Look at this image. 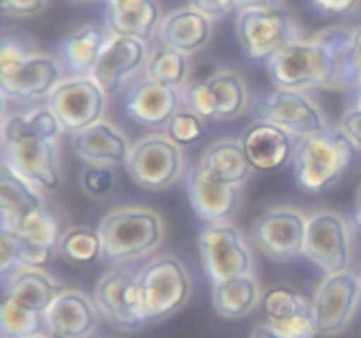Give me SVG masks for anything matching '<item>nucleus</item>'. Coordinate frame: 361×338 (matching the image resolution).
I'll list each match as a JSON object with an SVG mask.
<instances>
[{"instance_id":"nucleus-40","label":"nucleus","mask_w":361,"mask_h":338,"mask_svg":"<svg viewBox=\"0 0 361 338\" xmlns=\"http://www.w3.org/2000/svg\"><path fill=\"white\" fill-rule=\"evenodd\" d=\"M18 245H20V264L32 270H42L49 266L56 252L55 246L30 242V239L21 238L20 234H18Z\"/></svg>"},{"instance_id":"nucleus-4","label":"nucleus","mask_w":361,"mask_h":338,"mask_svg":"<svg viewBox=\"0 0 361 338\" xmlns=\"http://www.w3.org/2000/svg\"><path fill=\"white\" fill-rule=\"evenodd\" d=\"M62 81V65L53 56L28 55L13 42L0 49V88L4 97L35 101L48 97Z\"/></svg>"},{"instance_id":"nucleus-52","label":"nucleus","mask_w":361,"mask_h":338,"mask_svg":"<svg viewBox=\"0 0 361 338\" xmlns=\"http://www.w3.org/2000/svg\"><path fill=\"white\" fill-rule=\"evenodd\" d=\"M76 2H92V0H76Z\"/></svg>"},{"instance_id":"nucleus-29","label":"nucleus","mask_w":361,"mask_h":338,"mask_svg":"<svg viewBox=\"0 0 361 338\" xmlns=\"http://www.w3.org/2000/svg\"><path fill=\"white\" fill-rule=\"evenodd\" d=\"M60 130H62V127H60L59 120L53 115L51 109L48 106H42V108H35L25 113L4 115L2 143L28 139V137L55 141Z\"/></svg>"},{"instance_id":"nucleus-46","label":"nucleus","mask_w":361,"mask_h":338,"mask_svg":"<svg viewBox=\"0 0 361 338\" xmlns=\"http://www.w3.org/2000/svg\"><path fill=\"white\" fill-rule=\"evenodd\" d=\"M236 9H268V7H277V0H235Z\"/></svg>"},{"instance_id":"nucleus-20","label":"nucleus","mask_w":361,"mask_h":338,"mask_svg":"<svg viewBox=\"0 0 361 338\" xmlns=\"http://www.w3.org/2000/svg\"><path fill=\"white\" fill-rule=\"evenodd\" d=\"M240 141L254 171L267 173L284 168L296 151L293 134L267 122L252 123Z\"/></svg>"},{"instance_id":"nucleus-26","label":"nucleus","mask_w":361,"mask_h":338,"mask_svg":"<svg viewBox=\"0 0 361 338\" xmlns=\"http://www.w3.org/2000/svg\"><path fill=\"white\" fill-rule=\"evenodd\" d=\"M44 206L34 187L2 164L0 169V229L14 231L30 211Z\"/></svg>"},{"instance_id":"nucleus-8","label":"nucleus","mask_w":361,"mask_h":338,"mask_svg":"<svg viewBox=\"0 0 361 338\" xmlns=\"http://www.w3.org/2000/svg\"><path fill=\"white\" fill-rule=\"evenodd\" d=\"M106 97L92 76H74L63 80L48 95V108L59 120L62 130L76 134L101 122L106 109Z\"/></svg>"},{"instance_id":"nucleus-5","label":"nucleus","mask_w":361,"mask_h":338,"mask_svg":"<svg viewBox=\"0 0 361 338\" xmlns=\"http://www.w3.org/2000/svg\"><path fill=\"white\" fill-rule=\"evenodd\" d=\"M147 323L162 320L178 312L190 296V277L185 266L173 256L150 261L140 271Z\"/></svg>"},{"instance_id":"nucleus-11","label":"nucleus","mask_w":361,"mask_h":338,"mask_svg":"<svg viewBox=\"0 0 361 338\" xmlns=\"http://www.w3.org/2000/svg\"><path fill=\"white\" fill-rule=\"evenodd\" d=\"M256 122L274 123L293 136L305 137L326 130L323 113L300 90L277 88L267 97L259 99L252 113Z\"/></svg>"},{"instance_id":"nucleus-33","label":"nucleus","mask_w":361,"mask_h":338,"mask_svg":"<svg viewBox=\"0 0 361 338\" xmlns=\"http://www.w3.org/2000/svg\"><path fill=\"white\" fill-rule=\"evenodd\" d=\"M44 313L34 312L4 294L0 301V338H28L41 334Z\"/></svg>"},{"instance_id":"nucleus-34","label":"nucleus","mask_w":361,"mask_h":338,"mask_svg":"<svg viewBox=\"0 0 361 338\" xmlns=\"http://www.w3.org/2000/svg\"><path fill=\"white\" fill-rule=\"evenodd\" d=\"M189 73V60L185 53L169 46H159L152 51L147 62V74L150 80L171 88H182Z\"/></svg>"},{"instance_id":"nucleus-14","label":"nucleus","mask_w":361,"mask_h":338,"mask_svg":"<svg viewBox=\"0 0 361 338\" xmlns=\"http://www.w3.org/2000/svg\"><path fill=\"white\" fill-rule=\"evenodd\" d=\"M361 296V282L353 271L328 275L314 296L312 308L317 333L334 337L351 323Z\"/></svg>"},{"instance_id":"nucleus-28","label":"nucleus","mask_w":361,"mask_h":338,"mask_svg":"<svg viewBox=\"0 0 361 338\" xmlns=\"http://www.w3.org/2000/svg\"><path fill=\"white\" fill-rule=\"evenodd\" d=\"M59 294L56 282L42 270H32V268L14 273L6 291V296H9L11 299L44 315Z\"/></svg>"},{"instance_id":"nucleus-15","label":"nucleus","mask_w":361,"mask_h":338,"mask_svg":"<svg viewBox=\"0 0 361 338\" xmlns=\"http://www.w3.org/2000/svg\"><path fill=\"white\" fill-rule=\"evenodd\" d=\"M2 164L30 185L44 190L59 189L60 169L55 141L28 137L2 143Z\"/></svg>"},{"instance_id":"nucleus-30","label":"nucleus","mask_w":361,"mask_h":338,"mask_svg":"<svg viewBox=\"0 0 361 338\" xmlns=\"http://www.w3.org/2000/svg\"><path fill=\"white\" fill-rule=\"evenodd\" d=\"M259 299V289L250 275L228 278L214 285L215 310L228 319H240L250 313Z\"/></svg>"},{"instance_id":"nucleus-18","label":"nucleus","mask_w":361,"mask_h":338,"mask_svg":"<svg viewBox=\"0 0 361 338\" xmlns=\"http://www.w3.org/2000/svg\"><path fill=\"white\" fill-rule=\"evenodd\" d=\"M145 62H147V46L143 41L111 35L90 76L109 97L118 94L127 77L136 73Z\"/></svg>"},{"instance_id":"nucleus-2","label":"nucleus","mask_w":361,"mask_h":338,"mask_svg":"<svg viewBox=\"0 0 361 338\" xmlns=\"http://www.w3.org/2000/svg\"><path fill=\"white\" fill-rule=\"evenodd\" d=\"M356 155V146L341 129L310 134L296 144L295 180L307 194H321L338 182Z\"/></svg>"},{"instance_id":"nucleus-6","label":"nucleus","mask_w":361,"mask_h":338,"mask_svg":"<svg viewBox=\"0 0 361 338\" xmlns=\"http://www.w3.org/2000/svg\"><path fill=\"white\" fill-rule=\"evenodd\" d=\"M236 35L245 55L259 62H270L277 53L298 41L295 20L279 7L240 11Z\"/></svg>"},{"instance_id":"nucleus-3","label":"nucleus","mask_w":361,"mask_h":338,"mask_svg":"<svg viewBox=\"0 0 361 338\" xmlns=\"http://www.w3.org/2000/svg\"><path fill=\"white\" fill-rule=\"evenodd\" d=\"M99 232L102 259L118 264L157 249L164 238V222L152 208L122 206L102 218Z\"/></svg>"},{"instance_id":"nucleus-38","label":"nucleus","mask_w":361,"mask_h":338,"mask_svg":"<svg viewBox=\"0 0 361 338\" xmlns=\"http://www.w3.org/2000/svg\"><path fill=\"white\" fill-rule=\"evenodd\" d=\"M341 87H358L361 81V27L351 30L341 58Z\"/></svg>"},{"instance_id":"nucleus-37","label":"nucleus","mask_w":361,"mask_h":338,"mask_svg":"<svg viewBox=\"0 0 361 338\" xmlns=\"http://www.w3.org/2000/svg\"><path fill=\"white\" fill-rule=\"evenodd\" d=\"M182 104L203 120H215V97L208 80L194 81L182 92Z\"/></svg>"},{"instance_id":"nucleus-21","label":"nucleus","mask_w":361,"mask_h":338,"mask_svg":"<svg viewBox=\"0 0 361 338\" xmlns=\"http://www.w3.org/2000/svg\"><path fill=\"white\" fill-rule=\"evenodd\" d=\"M71 148L90 165L116 168L127 164L130 148L126 136L108 122H97L71 136Z\"/></svg>"},{"instance_id":"nucleus-12","label":"nucleus","mask_w":361,"mask_h":338,"mask_svg":"<svg viewBox=\"0 0 361 338\" xmlns=\"http://www.w3.org/2000/svg\"><path fill=\"white\" fill-rule=\"evenodd\" d=\"M94 298L101 313L122 330H136L147 324L140 273L123 268L108 271L95 285Z\"/></svg>"},{"instance_id":"nucleus-35","label":"nucleus","mask_w":361,"mask_h":338,"mask_svg":"<svg viewBox=\"0 0 361 338\" xmlns=\"http://www.w3.org/2000/svg\"><path fill=\"white\" fill-rule=\"evenodd\" d=\"M14 231L21 238L41 243V245L55 246V249H59L60 236H62L60 234L59 220H56L51 211L46 210V206L37 208V210L30 211L27 217L21 218Z\"/></svg>"},{"instance_id":"nucleus-10","label":"nucleus","mask_w":361,"mask_h":338,"mask_svg":"<svg viewBox=\"0 0 361 338\" xmlns=\"http://www.w3.org/2000/svg\"><path fill=\"white\" fill-rule=\"evenodd\" d=\"M197 249L204 271L214 284L250 275V250L247 249L238 229L228 222H217L204 227L197 238Z\"/></svg>"},{"instance_id":"nucleus-9","label":"nucleus","mask_w":361,"mask_h":338,"mask_svg":"<svg viewBox=\"0 0 361 338\" xmlns=\"http://www.w3.org/2000/svg\"><path fill=\"white\" fill-rule=\"evenodd\" d=\"M351 254V229L342 215L324 210L309 218L303 256L326 275H335L349 270Z\"/></svg>"},{"instance_id":"nucleus-44","label":"nucleus","mask_w":361,"mask_h":338,"mask_svg":"<svg viewBox=\"0 0 361 338\" xmlns=\"http://www.w3.org/2000/svg\"><path fill=\"white\" fill-rule=\"evenodd\" d=\"M190 4L210 18L224 16V14L236 9L235 0H190Z\"/></svg>"},{"instance_id":"nucleus-1","label":"nucleus","mask_w":361,"mask_h":338,"mask_svg":"<svg viewBox=\"0 0 361 338\" xmlns=\"http://www.w3.org/2000/svg\"><path fill=\"white\" fill-rule=\"evenodd\" d=\"M268 74L277 88L341 87V51L324 37L296 41L268 62Z\"/></svg>"},{"instance_id":"nucleus-22","label":"nucleus","mask_w":361,"mask_h":338,"mask_svg":"<svg viewBox=\"0 0 361 338\" xmlns=\"http://www.w3.org/2000/svg\"><path fill=\"white\" fill-rule=\"evenodd\" d=\"M97 305L80 291H63L46 312V324L59 338H88L97 327Z\"/></svg>"},{"instance_id":"nucleus-39","label":"nucleus","mask_w":361,"mask_h":338,"mask_svg":"<svg viewBox=\"0 0 361 338\" xmlns=\"http://www.w3.org/2000/svg\"><path fill=\"white\" fill-rule=\"evenodd\" d=\"M116 182V173L113 168L102 165H87L80 173V185L87 196L101 197L113 189Z\"/></svg>"},{"instance_id":"nucleus-16","label":"nucleus","mask_w":361,"mask_h":338,"mask_svg":"<svg viewBox=\"0 0 361 338\" xmlns=\"http://www.w3.org/2000/svg\"><path fill=\"white\" fill-rule=\"evenodd\" d=\"M268 324L284 338H314L317 334L312 303L288 285H274L261 294Z\"/></svg>"},{"instance_id":"nucleus-50","label":"nucleus","mask_w":361,"mask_h":338,"mask_svg":"<svg viewBox=\"0 0 361 338\" xmlns=\"http://www.w3.org/2000/svg\"><path fill=\"white\" fill-rule=\"evenodd\" d=\"M355 224H356V225H358V227L361 229V218H356V220H355Z\"/></svg>"},{"instance_id":"nucleus-45","label":"nucleus","mask_w":361,"mask_h":338,"mask_svg":"<svg viewBox=\"0 0 361 338\" xmlns=\"http://www.w3.org/2000/svg\"><path fill=\"white\" fill-rule=\"evenodd\" d=\"M358 2L360 0H314V4L317 7H321V9L331 14L351 13L358 6Z\"/></svg>"},{"instance_id":"nucleus-49","label":"nucleus","mask_w":361,"mask_h":338,"mask_svg":"<svg viewBox=\"0 0 361 338\" xmlns=\"http://www.w3.org/2000/svg\"><path fill=\"white\" fill-rule=\"evenodd\" d=\"M358 92H360V95H358V97H360V101H358V104L361 106V81H360V84H358Z\"/></svg>"},{"instance_id":"nucleus-24","label":"nucleus","mask_w":361,"mask_h":338,"mask_svg":"<svg viewBox=\"0 0 361 338\" xmlns=\"http://www.w3.org/2000/svg\"><path fill=\"white\" fill-rule=\"evenodd\" d=\"M108 28L113 35L148 42L161 23V9L155 0H106Z\"/></svg>"},{"instance_id":"nucleus-7","label":"nucleus","mask_w":361,"mask_h":338,"mask_svg":"<svg viewBox=\"0 0 361 338\" xmlns=\"http://www.w3.org/2000/svg\"><path fill=\"white\" fill-rule=\"evenodd\" d=\"M182 148L168 136H147L130 148L127 171L137 187L147 190H164L183 173Z\"/></svg>"},{"instance_id":"nucleus-19","label":"nucleus","mask_w":361,"mask_h":338,"mask_svg":"<svg viewBox=\"0 0 361 338\" xmlns=\"http://www.w3.org/2000/svg\"><path fill=\"white\" fill-rule=\"evenodd\" d=\"M126 111L130 118L143 127H166L182 106V94L176 88L166 87L157 81H140L127 92Z\"/></svg>"},{"instance_id":"nucleus-13","label":"nucleus","mask_w":361,"mask_h":338,"mask_svg":"<svg viewBox=\"0 0 361 338\" xmlns=\"http://www.w3.org/2000/svg\"><path fill=\"white\" fill-rule=\"evenodd\" d=\"M309 218L296 208L279 206L264 211L252 225V238L267 256L279 261L303 256Z\"/></svg>"},{"instance_id":"nucleus-48","label":"nucleus","mask_w":361,"mask_h":338,"mask_svg":"<svg viewBox=\"0 0 361 338\" xmlns=\"http://www.w3.org/2000/svg\"><path fill=\"white\" fill-rule=\"evenodd\" d=\"M356 218H361V187L358 189V194H356V206H355V220Z\"/></svg>"},{"instance_id":"nucleus-41","label":"nucleus","mask_w":361,"mask_h":338,"mask_svg":"<svg viewBox=\"0 0 361 338\" xmlns=\"http://www.w3.org/2000/svg\"><path fill=\"white\" fill-rule=\"evenodd\" d=\"M20 266L18 232L11 229H0V275L7 277L9 273H16Z\"/></svg>"},{"instance_id":"nucleus-43","label":"nucleus","mask_w":361,"mask_h":338,"mask_svg":"<svg viewBox=\"0 0 361 338\" xmlns=\"http://www.w3.org/2000/svg\"><path fill=\"white\" fill-rule=\"evenodd\" d=\"M341 130L361 150V106L348 109L341 120Z\"/></svg>"},{"instance_id":"nucleus-27","label":"nucleus","mask_w":361,"mask_h":338,"mask_svg":"<svg viewBox=\"0 0 361 338\" xmlns=\"http://www.w3.org/2000/svg\"><path fill=\"white\" fill-rule=\"evenodd\" d=\"M200 164L214 178L236 187L245 183L254 171L240 139H221L214 143L207 148Z\"/></svg>"},{"instance_id":"nucleus-31","label":"nucleus","mask_w":361,"mask_h":338,"mask_svg":"<svg viewBox=\"0 0 361 338\" xmlns=\"http://www.w3.org/2000/svg\"><path fill=\"white\" fill-rule=\"evenodd\" d=\"M215 97V120H231L242 115L249 104V92L243 77L231 69H221L207 77Z\"/></svg>"},{"instance_id":"nucleus-36","label":"nucleus","mask_w":361,"mask_h":338,"mask_svg":"<svg viewBox=\"0 0 361 338\" xmlns=\"http://www.w3.org/2000/svg\"><path fill=\"white\" fill-rule=\"evenodd\" d=\"M166 132H168L169 139L178 146H189V144H194L203 137V118L194 115L189 109H178L166 125Z\"/></svg>"},{"instance_id":"nucleus-25","label":"nucleus","mask_w":361,"mask_h":338,"mask_svg":"<svg viewBox=\"0 0 361 338\" xmlns=\"http://www.w3.org/2000/svg\"><path fill=\"white\" fill-rule=\"evenodd\" d=\"M109 39L104 28L97 25L76 28L60 44V65L78 76H90Z\"/></svg>"},{"instance_id":"nucleus-17","label":"nucleus","mask_w":361,"mask_h":338,"mask_svg":"<svg viewBox=\"0 0 361 338\" xmlns=\"http://www.w3.org/2000/svg\"><path fill=\"white\" fill-rule=\"evenodd\" d=\"M185 187L192 210L210 224L228 222L238 206L240 187L214 178L201 164L187 171Z\"/></svg>"},{"instance_id":"nucleus-47","label":"nucleus","mask_w":361,"mask_h":338,"mask_svg":"<svg viewBox=\"0 0 361 338\" xmlns=\"http://www.w3.org/2000/svg\"><path fill=\"white\" fill-rule=\"evenodd\" d=\"M250 338H284V337H282L281 333H277V331H275L274 327L267 323V324H259L257 327H254Z\"/></svg>"},{"instance_id":"nucleus-53","label":"nucleus","mask_w":361,"mask_h":338,"mask_svg":"<svg viewBox=\"0 0 361 338\" xmlns=\"http://www.w3.org/2000/svg\"><path fill=\"white\" fill-rule=\"evenodd\" d=\"M360 282H361V268H360Z\"/></svg>"},{"instance_id":"nucleus-42","label":"nucleus","mask_w":361,"mask_h":338,"mask_svg":"<svg viewBox=\"0 0 361 338\" xmlns=\"http://www.w3.org/2000/svg\"><path fill=\"white\" fill-rule=\"evenodd\" d=\"M2 11L11 16H34L41 13L46 6V0H0Z\"/></svg>"},{"instance_id":"nucleus-32","label":"nucleus","mask_w":361,"mask_h":338,"mask_svg":"<svg viewBox=\"0 0 361 338\" xmlns=\"http://www.w3.org/2000/svg\"><path fill=\"white\" fill-rule=\"evenodd\" d=\"M59 254L71 264L83 266L102 257V238L99 229L88 225L71 227L60 236Z\"/></svg>"},{"instance_id":"nucleus-51","label":"nucleus","mask_w":361,"mask_h":338,"mask_svg":"<svg viewBox=\"0 0 361 338\" xmlns=\"http://www.w3.org/2000/svg\"><path fill=\"white\" fill-rule=\"evenodd\" d=\"M28 338H46V337H42V334H35V337H28Z\"/></svg>"},{"instance_id":"nucleus-23","label":"nucleus","mask_w":361,"mask_h":338,"mask_svg":"<svg viewBox=\"0 0 361 338\" xmlns=\"http://www.w3.org/2000/svg\"><path fill=\"white\" fill-rule=\"evenodd\" d=\"M157 35L164 46L189 55L210 41L212 18L192 6L182 7L162 18Z\"/></svg>"}]
</instances>
